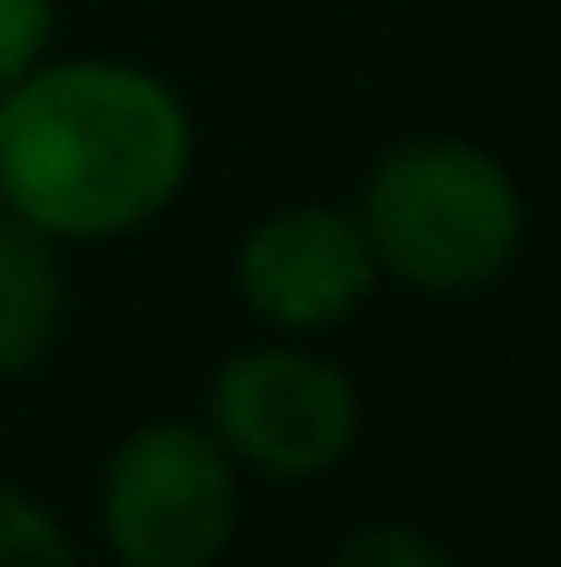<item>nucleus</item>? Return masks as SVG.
<instances>
[{
	"label": "nucleus",
	"mask_w": 561,
	"mask_h": 567,
	"mask_svg": "<svg viewBox=\"0 0 561 567\" xmlns=\"http://www.w3.org/2000/svg\"><path fill=\"white\" fill-rule=\"evenodd\" d=\"M187 181V115L137 65L72 58L0 86V202L43 237H123Z\"/></svg>",
	"instance_id": "f257e3e1"
},
{
	"label": "nucleus",
	"mask_w": 561,
	"mask_h": 567,
	"mask_svg": "<svg viewBox=\"0 0 561 567\" xmlns=\"http://www.w3.org/2000/svg\"><path fill=\"white\" fill-rule=\"evenodd\" d=\"M519 187L461 137L396 144L360 187V237L381 274L418 295H476L519 251Z\"/></svg>",
	"instance_id": "f03ea898"
},
{
	"label": "nucleus",
	"mask_w": 561,
	"mask_h": 567,
	"mask_svg": "<svg viewBox=\"0 0 561 567\" xmlns=\"http://www.w3.org/2000/svg\"><path fill=\"white\" fill-rule=\"evenodd\" d=\"M238 525L231 453L195 424H144L101 474V532L130 567H210Z\"/></svg>",
	"instance_id": "7ed1b4c3"
},
{
	"label": "nucleus",
	"mask_w": 561,
	"mask_h": 567,
	"mask_svg": "<svg viewBox=\"0 0 561 567\" xmlns=\"http://www.w3.org/2000/svg\"><path fill=\"white\" fill-rule=\"evenodd\" d=\"M210 424L216 445L238 453L245 467L274 474V482H309V474H332L353 453L360 402H353V381L338 367L267 346V352H238L216 374Z\"/></svg>",
	"instance_id": "20e7f679"
},
{
	"label": "nucleus",
	"mask_w": 561,
	"mask_h": 567,
	"mask_svg": "<svg viewBox=\"0 0 561 567\" xmlns=\"http://www.w3.org/2000/svg\"><path fill=\"white\" fill-rule=\"evenodd\" d=\"M375 288V251L360 237V216L338 208H280L238 251V295L280 331H324L353 317Z\"/></svg>",
	"instance_id": "39448f33"
},
{
	"label": "nucleus",
	"mask_w": 561,
	"mask_h": 567,
	"mask_svg": "<svg viewBox=\"0 0 561 567\" xmlns=\"http://www.w3.org/2000/svg\"><path fill=\"white\" fill-rule=\"evenodd\" d=\"M58 331V259L51 237L0 202V374L43 360Z\"/></svg>",
	"instance_id": "423d86ee"
},
{
	"label": "nucleus",
	"mask_w": 561,
	"mask_h": 567,
	"mask_svg": "<svg viewBox=\"0 0 561 567\" xmlns=\"http://www.w3.org/2000/svg\"><path fill=\"white\" fill-rule=\"evenodd\" d=\"M72 546H65V532L51 525V517L37 511V503L22 496V488H8L0 482V567H58Z\"/></svg>",
	"instance_id": "0eeeda50"
},
{
	"label": "nucleus",
	"mask_w": 561,
	"mask_h": 567,
	"mask_svg": "<svg viewBox=\"0 0 561 567\" xmlns=\"http://www.w3.org/2000/svg\"><path fill=\"white\" fill-rule=\"evenodd\" d=\"M51 51V0H0V86H14Z\"/></svg>",
	"instance_id": "6e6552de"
},
{
	"label": "nucleus",
	"mask_w": 561,
	"mask_h": 567,
	"mask_svg": "<svg viewBox=\"0 0 561 567\" xmlns=\"http://www.w3.org/2000/svg\"><path fill=\"white\" fill-rule=\"evenodd\" d=\"M346 567H447V546L425 539V532H404V525H375V532H353L338 546Z\"/></svg>",
	"instance_id": "1a4fd4ad"
}]
</instances>
